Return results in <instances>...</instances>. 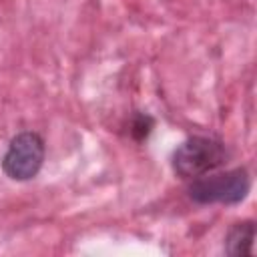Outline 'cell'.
<instances>
[{
  "mask_svg": "<svg viewBox=\"0 0 257 257\" xmlns=\"http://www.w3.org/2000/svg\"><path fill=\"white\" fill-rule=\"evenodd\" d=\"M227 161L225 145L215 137H189L173 153V171L183 179L213 173Z\"/></svg>",
  "mask_w": 257,
  "mask_h": 257,
  "instance_id": "1",
  "label": "cell"
},
{
  "mask_svg": "<svg viewBox=\"0 0 257 257\" xmlns=\"http://www.w3.org/2000/svg\"><path fill=\"white\" fill-rule=\"evenodd\" d=\"M251 189V177L247 169L237 167L217 175H203L189 185V197L199 205H237Z\"/></svg>",
  "mask_w": 257,
  "mask_h": 257,
  "instance_id": "2",
  "label": "cell"
},
{
  "mask_svg": "<svg viewBox=\"0 0 257 257\" xmlns=\"http://www.w3.org/2000/svg\"><path fill=\"white\" fill-rule=\"evenodd\" d=\"M44 153H46V147L38 133H32V131L18 133L10 141L2 157V171L12 181H20V183L30 181L42 169Z\"/></svg>",
  "mask_w": 257,
  "mask_h": 257,
  "instance_id": "3",
  "label": "cell"
},
{
  "mask_svg": "<svg viewBox=\"0 0 257 257\" xmlns=\"http://www.w3.org/2000/svg\"><path fill=\"white\" fill-rule=\"evenodd\" d=\"M253 239H255V223L249 219L239 221L229 229L225 237V253L233 257L253 255Z\"/></svg>",
  "mask_w": 257,
  "mask_h": 257,
  "instance_id": "4",
  "label": "cell"
},
{
  "mask_svg": "<svg viewBox=\"0 0 257 257\" xmlns=\"http://www.w3.org/2000/svg\"><path fill=\"white\" fill-rule=\"evenodd\" d=\"M153 124H155V120H153L149 114L139 112V114L133 118V122H131V135H133V139H137V141H145V139L149 137Z\"/></svg>",
  "mask_w": 257,
  "mask_h": 257,
  "instance_id": "5",
  "label": "cell"
}]
</instances>
